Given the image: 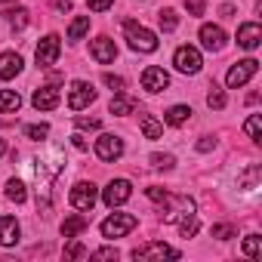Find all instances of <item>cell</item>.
I'll use <instances>...</instances> for the list:
<instances>
[{
  "mask_svg": "<svg viewBox=\"0 0 262 262\" xmlns=\"http://www.w3.org/2000/svg\"><path fill=\"white\" fill-rule=\"evenodd\" d=\"M62 170H65V158L59 148H47V155H40L28 164V176L34 179V191H37V207L50 210V191Z\"/></svg>",
  "mask_w": 262,
  "mask_h": 262,
  "instance_id": "obj_1",
  "label": "cell"
},
{
  "mask_svg": "<svg viewBox=\"0 0 262 262\" xmlns=\"http://www.w3.org/2000/svg\"><path fill=\"white\" fill-rule=\"evenodd\" d=\"M123 28H126L129 50H136V53H155V50H158V37H155V31L142 28V25L133 22V19H123Z\"/></svg>",
  "mask_w": 262,
  "mask_h": 262,
  "instance_id": "obj_2",
  "label": "cell"
},
{
  "mask_svg": "<svg viewBox=\"0 0 262 262\" xmlns=\"http://www.w3.org/2000/svg\"><path fill=\"white\" fill-rule=\"evenodd\" d=\"M136 225H139V219L133 213H111L102 222V237H123V234L133 231Z\"/></svg>",
  "mask_w": 262,
  "mask_h": 262,
  "instance_id": "obj_3",
  "label": "cell"
},
{
  "mask_svg": "<svg viewBox=\"0 0 262 262\" xmlns=\"http://www.w3.org/2000/svg\"><path fill=\"white\" fill-rule=\"evenodd\" d=\"M96 198H99V191H96L93 182H77L71 188V207L80 210V213H90L96 207Z\"/></svg>",
  "mask_w": 262,
  "mask_h": 262,
  "instance_id": "obj_4",
  "label": "cell"
},
{
  "mask_svg": "<svg viewBox=\"0 0 262 262\" xmlns=\"http://www.w3.org/2000/svg\"><path fill=\"white\" fill-rule=\"evenodd\" d=\"M59 53H62V40H59V34H47L40 43H37V65L40 68H50V65H56V59H59Z\"/></svg>",
  "mask_w": 262,
  "mask_h": 262,
  "instance_id": "obj_5",
  "label": "cell"
},
{
  "mask_svg": "<svg viewBox=\"0 0 262 262\" xmlns=\"http://www.w3.org/2000/svg\"><path fill=\"white\" fill-rule=\"evenodd\" d=\"M256 71H259V62H256V59H244V62H237V65H231V68H228L225 83H228L231 90H237V86H244Z\"/></svg>",
  "mask_w": 262,
  "mask_h": 262,
  "instance_id": "obj_6",
  "label": "cell"
},
{
  "mask_svg": "<svg viewBox=\"0 0 262 262\" xmlns=\"http://www.w3.org/2000/svg\"><path fill=\"white\" fill-rule=\"evenodd\" d=\"M129 194H133V185H129V179H111L108 188L102 191V201H105L108 207H120V204L129 201Z\"/></svg>",
  "mask_w": 262,
  "mask_h": 262,
  "instance_id": "obj_7",
  "label": "cell"
},
{
  "mask_svg": "<svg viewBox=\"0 0 262 262\" xmlns=\"http://www.w3.org/2000/svg\"><path fill=\"white\" fill-rule=\"evenodd\" d=\"M90 102H96V90H93V83H86V80H74L71 96H68V108H71V111H83Z\"/></svg>",
  "mask_w": 262,
  "mask_h": 262,
  "instance_id": "obj_8",
  "label": "cell"
},
{
  "mask_svg": "<svg viewBox=\"0 0 262 262\" xmlns=\"http://www.w3.org/2000/svg\"><path fill=\"white\" fill-rule=\"evenodd\" d=\"M96 155L102 158V161H117L120 155H123V139L120 136H114V133H105V136H99L96 139Z\"/></svg>",
  "mask_w": 262,
  "mask_h": 262,
  "instance_id": "obj_9",
  "label": "cell"
},
{
  "mask_svg": "<svg viewBox=\"0 0 262 262\" xmlns=\"http://www.w3.org/2000/svg\"><path fill=\"white\" fill-rule=\"evenodd\" d=\"M179 256H182L179 250H173V247H167L161 241H151V244L133 250V259H179Z\"/></svg>",
  "mask_w": 262,
  "mask_h": 262,
  "instance_id": "obj_10",
  "label": "cell"
},
{
  "mask_svg": "<svg viewBox=\"0 0 262 262\" xmlns=\"http://www.w3.org/2000/svg\"><path fill=\"white\" fill-rule=\"evenodd\" d=\"M173 62H176V68L182 74H198L201 71V53L194 47H179L176 56H173Z\"/></svg>",
  "mask_w": 262,
  "mask_h": 262,
  "instance_id": "obj_11",
  "label": "cell"
},
{
  "mask_svg": "<svg viewBox=\"0 0 262 262\" xmlns=\"http://www.w3.org/2000/svg\"><path fill=\"white\" fill-rule=\"evenodd\" d=\"M167 86H170V74H167L164 68L148 65V68L142 71V90H148V93H164Z\"/></svg>",
  "mask_w": 262,
  "mask_h": 262,
  "instance_id": "obj_12",
  "label": "cell"
},
{
  "mask_svg": "<svg viewBox=\"0 0 262 262\" xmlns=\"http://www.w3.org/2000/svg\"><path fill=\"white\" fill-rule=\"evenodd\" d=\"M90 53H93V59H96L99 65H108V62H114V59H117V47H114V40H108L105 34L93 40Z\"/></svg>",
  "mask_w": 262,
  "mask_h": 262,
  "instance_id": "obj_13",
  "label": "cell"
},
{
  "mask_svg": "<svg viewBox=\"0 0 262 262\" xmlns=\"http://www.w3.org/2000/svg\"><path fill=\"white\" fill-rule=\"evenodd\" d=\"M259 40H262V28H259L256 22H244V25L237 28V47H244V50H256Z\"/></svg>",
  "mask_w": 262,
  "mask_h": 262,
  "instance_id": "obj_14",
  "label": "cell"
},
{
  "mask_svg": "<svg viewBox=\"0 0 262 262\" xmlns=\"http://www.w3.org/2000/svg\"><path fill=\"white\" fill-rule=\"evenodd\" d=\"M31 105H34L37 111H53V108L59 105V90H56V86H40V90H34Z\"/></svg>",
  "mask_w": 262,
  "mask_h": 262,
  "instance_id": "obj_15",
  "label": "cell"
},
{
  "mask_svg": "<svg viewBox=\"0 0 262 262\" xmlns=\"http://www.w3.org/2000/svg\"><path fill=\"white\" fill-rule=\"evenodd\" d=\"M201 43L210 50V53H219L225 47V31L219 25H204L201 28Z\"/></svg>",
  "mask_w": 262,
  "mask_h": 262,
  "instance_id": "obj_16",
  "label": "cell"
},
{
  "mask_svg": "<svg viewBox=\"0 0 262 262\" xmlns=\"http://www.w3.org/2000/svg\"><path fill=\"white\" fill-rule=\"evenodd\" d=\"M22 71V56L19 53H0V80H13Z\"/></svg>",
  "mask_w": 262,
  "mask_h": 262,
  "instance_id": "obj_17",
  "label": "cell"
},
{
  "mask_svg": "<svg viewBox=\"0 0 262 262\" xmlns=\"http://www.w3.org/2000/svg\"><path fill=\"white\" fill-rule=\"evenodd\" d=\"M19 241V222L13 216H4L0 219V247H13Z\"/></svg>",
  "mask_w": 262,
  "mask_h": 262,
  "instance_id": "obj_18",
  "label": "cell"
},
{
  "mask_svg": "<svg viewBox=\"0 0 262 262\" xmlns=\"http://www.w3.org/2000/svg\"><path fill=\"white\" fill-rule=\"evenodd\" d=\"M86 225H90V219H86L83 213H74V216H68V219L62 222V234H65V237H77Z\"/></svg>",
  "mask_w": 262,
  "mask_h": 262,
  "instance_id": "obj_19",
  "label": "cell"
},
{
  "mask_svg": "<svg viewBox=\"0 0 262 262\" xmlns=\"http://www.w3.org/2000/svg\"><path fill=\"white\" fill-rule=\"evenodd\" d=\"M188 117H191V108H188V105H173V108L164 111V120H167L170 126H182Z\"/></svg>",
  "mask_w": 262,
  "mask_h": 262,
  "instance_id": "obj_20",
  "label": "cell"
},
{
  "mask_svg": "<svg viewBox=\"0 0 262 262\" xmlns=\"http://www.w3.org/2000/svg\"><path fill=\"white\" fill-rule=\"evenodd\" d=\"M19 105H22V96L16 90H0V114L19 111Z\"/></svg>",
  "mask_w": 262,
  "mask_h": 262,
  "instance_id": "obj_21",
  "label": "cell"
},
{
  "mask_svg": "<svg viewBox=\"0 0 262 262\" xmlns=\"http://www.w3.org/2000/svg\"><path fill=\"white\" fill-rule=\"evenodd\" d=\"M108 108H111V114H129V111L136 108V99H133V96H123V90H120V93L111 99Z\"/></svg>",
  "mask_w": 262,
  "mask_h": 262,
  "instance_id": "obj_22",
  "label": "cell"
},
{
  "mask_svg": "<svg viewBox=\"0 0 262 262\" xmlns=\"http://www.w3.org/2000/svg\"><path fill=\"white\" fill-rule=\"evenodd\" d=\"M139 126H142L145 139H161V136H164V126H161L151 114H142V117H139Z\"/></svg>",
  "mask_w": 262,
  "mask_h": 262,
  "instance_id": "obj_23",
  "label": "cell"
},
{
  "mask_svg": "<svg viewBox=\"0 0 262 262\" xmlns=\"http://www.w3.org/2000/svg\"><path fill=\"white\" fill-rule=\"evenodd\" d=\"M7 198H10L13 204H25V198H28V191H25V182H19V179H10V182H7Z\"/></svg>",
  "mask_w": 262,
  "mask_h": 262,
  "instance_id": "obj_24",
  "label": "cell"
},
{
  "mask_svg": "<svg viewBox=\"0 0 262 262\" xmlns=\"http://www.w3.org/2000/svg\"><path fill=\"white\" fill-rule=\"evenodd\" d=\"M86 31H90V16H80L68 25V40H80Z\"/></svg>",
  "mask_w": 262,
  "mask_h": 262,
  "instance_id": "obj_25",
  "label": "cell"
},
{
  "mask_svg": "<svg viewBox=\"0 0 262 262\" xmlns=\"http://www.w3.org/2000/svg\"><path fill=\"white\" fill-rule=\"evenodd\" d=\"M259 176H262L259 164H250V167H247V173H244V179H241V185H244L247 191H256V188H259Z\"/></svg>",
  "mask_w": 262,
  "mask_h": 262,
  "instance_id": "obj_26",
  "label": "cell"
},
{
  "mask_svg": "<svg viewBox=\"0 0 262 262\" xmlns=\"http://www.w3.org/2000/svg\"><path fill=\"white\" fill-rule=\"evenodd\" d=\"M158 22H161V28H164V31H176V25H179V16H176L170 7H167V10H161V13H158Z\"/></svg>",
  "mask_w": 262,
  "mask_h": 262,
  "instance_id": "obj_27",
  "label": "cell"
},
{
  "mask_svg": "<svg viewBox=\"0 0 262 262\" xmlns=\"http://www.w3.org/2000/svg\"><path fill=\"white\" fill-rule=\"evenodd\" d=\"M244 253H247L250 259H259V256H262V237H259V234H250V237L244 241Z\"/></svg>",
  "mask_w": 262,
  "mask_h": 262,
  "instance_id": "obj_28",
  "label": "cell"
},
{
  "mask_svg": "<svg viewBox=\"0 0 262 262\" xmlns=\"http://www.w3.org/2000/svg\"><path fill=\"white\" fill-rule=\"evenodd\" d=\"M25 136L34 139V142H40V139L50 136V126H47V123H31V126H25Z\"/></svg>",
  "mask_w": 262,
  "mask_h": 262,
  "instance_id": "obj_29",
  "label": "cell"
},
{
  "mask_svg": "<svg viewBox=\"0 0 262 262\" xmlns=\"http://www.w3.org/2000/svg\"><path fill=\"white\" fill-rule=\"evenodd\" d=\"M207 105H210V108H216V111H219V108H225V93H222L216 83H213V86H210V93H207Z\"/></svg>",
  "mask_w": 262,
  "mask_h": 262,
  "instance_id": "obj_30",
  "label": "cell"
},
{
  "mask_svg": "<svg viewBox=\"0 0 262 262\" xmlns=\"http://www.w3.org/2000/svg\"><path fill=\"white\" fill-rule=\"evenodd\" d=\"M83 256H90V250H86L80 241H74V237H71V244L65 247V259H83Z\"/></svg>",
  "mask_w": 262,
  "mask_h": 262,
  "instance_id": "obj_31",
  "label": "cell"
},
{
  "mask_svg": "<svg viewBox=\"0 0 262 262\" xmlns=\"http://www.w3.org/2000/svg\"><path fill=\"white\" fill-rule=\"evenodd\" d=\"M213 237H219V241H231L237 231H234V225H228V222H219V225H213V231H210Z\"/></svg>",
  "mask_w": 262,
  "mask_h": 262,
  "instance_id": "obj_32",
  "label": "cell"
},
{
  "mask_svg": "<svg viewBox=\"0 0 262 262\" xmlns=\"http://www.w3.org/2000/svg\"><path fill=\"white\" fill-rule=\"evenodd\" d=\"M148 161H151V167H158V170H173V164H176L173 155H151Z\"/></svg>",
  "mask_w": 262,
  "mask_h": 262,
  "instance_id": "obj_33",
  "label": "cell"
},
{
  "mask_svg": "<svg viewBox=\"0 0 262 262\" xmlns=\"http://www.w3.org/2000/svg\"><path fill=\"white\" fill-rule=\"evenodd\" d=\"M244 129H247V136H250L253 142H259V139H262V136H259V114H253V117L244 123Z\"/></svg>",
  "mask_w": 262,
  "mask_h": 262,
  "instance_id": "obj_34",
  "label": "cell"
},
{
  "mask_svg": "<svg viewBox=\"0 0 262 262\" xmlns=\"http://www.w3.org/2000/svg\"><path fill=\"white\" fill-rule=\"evenodd\" d=\"M25 25H28V13H25L22 7H16V10H13V28H19V31H22Z\"/></svg>",
  "mask_w": 262,
  "mask_h": 262,
  "instance_id": "obj_35",
  "label": "cell"
},
{
  "mask_svg": "<svg viewBox=\"0 0 262 262\" xmlns=\"http://www.w3.org/2000/svg\"><path fill=\"white\" fill-rule=\"evenodd\" d=\"M102 120L99 117H77V129H99Z\"/></svg>",
  "mask_w": 262,
  "mask_h": 262,
  "instance_id": "obj_36",
  "label": "cell"
},
{
  "mask_svg": "<svg viewBox=\"0 0 262 262\" xmlns=\"http://www.w3.org/2000/svg\"><path fill=\"white\" fill-rule=\"evenodd\" d=\"M90 259H117V247H102V250L90 253Z\"/></svg>",
  "mask_w": 262,
  "mask_h": 262,
  "instance_id": "obj_37",
  "label": "cell"
},
{
  "mask_svg": "<svg viewBox=\"0 0 262 262\" xmlns=\"http://www.w3.org/2000/svg\"><path fill=\"white\" fill-rule=\"evenodd\" d=\"M105 83H108L114 93H120V90L126 86V83H123V77H117V74H105Z\"/></svg>",
  "mask_w": 262,
  "mask_h": 262,
  "instance_id": "obj_38",
  "label": "cell"
},
{
  "mask_svg": "<svg viewBox=\"0 0 262 262\" xmlns=\"http://www.w3.org/2000/svg\"><path fill=\"white\" fill-rule=\"evenodd\" d=\"M148 198H151V201H158V204H167V198H170V194H167L164 188H158V185H151V188H148Z\"/></svg>",
  "mask_w": 262,
  "mask_h": 262,
  "instance_id": "obj_39",
  "label": "cell"
},
{
  "mask_svg": "<svg viewBox=\"0 0 262 262\" xmlns=\"http://www.w3.org/2000/svg\"><path fill=\"white\" fill-rule=\"evenodd\" d=\"M185 10L191 16H204V0H185Z\"/></svg>",
  "mask_w": 262,
  "mask_h": 262,
  "instance_id": "obj_40",
  "label": "cell"
},
{
  "mask_svg": "<svg viewBox=\"0 0 262 262\" xmlns=\"http://www.w3.org/2000/svg\"><path fill=\"white\" fill-rule=\"evenodd\" d=\"M111 4H114V0H90V10H93V13H105Z\"/></svg>",
  "mask_w": 262,
  "mask_h": 262,
  "instance_id": "obj_41",
  "label": "cell"
},
{
  "mask_svg": "<svg viewBox=\"0 0 262 262\" xmlns=\"http://www.w3.org/2000/svg\"><path fill=\"white\" fill-rule=\"evenodd\" d=\"M71 139H74V148H80V151H86V148H90V142H86V139H83L80 133H74Z\"/></svg>",
  "mask_w": 262,
  "mask_h": 262,
  "instance_id": "obj_42",
  "label": "cell"
},
{
  "mask_svg": "<svg viewBox=\"0 0 262 262\" xmlns=\"http://www.w3.org/2000/svg\"><path fill=\"white\" fill-rule=\"evenodd\" d=\"M213 145H216V139H201V142H198V148H201V151H210Z\"/></svg>",
  "mask_w": 262,
  "mask_h": 262,
  "instance_id": "obj_43",
  "label": "cell"
},
{
  "mask_svg": "<svg viewBox=\"0 0 262 262\" xmlns=\"http://www.w3.org/2000/svg\"><path fill=\"white\" fill-rule=\"evenodd\" d=\"M56 10H62V13H68V10H71V0H56Z\"/></svg>",
  "mask_w": 262,
  "mask_h": 262,
  "instance_id": "obj_44",
  "label": "cell"
},
{
  "mask_svg": "<svg viewBox=\"0 0 262 262\" xmlns=\"http://www.w3.org/2000/svg\"><path fill=\"white\" fill-rule=\"evenodd\" d=\"M4 151H7V142H4V139H0V155H4Z\"/></svg>",
  "mask_w": 262,
  "mask_h": 262,
  "instance_id": "obj_45",
  "label": "cell"
}]
</instances>
